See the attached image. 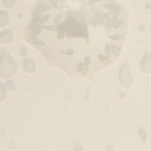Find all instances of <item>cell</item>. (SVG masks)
I'll use <instances>...</instances> for the list:
<instances>
[{
  "instance_id": "cell-3",
  "label": "cell",
  "mask_w": 151,
  "mask_h": 151,
  "mask_svg": "<svg viewBox=\"0 0 151 151\" xmlns=\"http://www.w3.org/2000/svg\"><path fill=\"white\" fill-rule=\"evenodd\" d=\"M141 69L144 74H151V53L145 51L141 62Z\"/></svg>"
},
{
  "instance_id": "cell-1",
  "label": "cell",
  "mask_w": 151,
  "mask_h": 151,
  "mask_svg": "<svg viewBox=\"0 0 151 151\" xmlns=\"http://www.w3.org/2000/svg\"><path fill=\"white\" fill-rule=\"evenodd\" d=\"M18 69L17 62L12 57L6 48H2L0 51V77L3 79L14 76Z\"/></svg>"
},
{
  "instance_id": "cell-19",
  "label": "cell",
  "mask_w": 151,
  "mask_h": 151,
  "mask_svg": "<svg viewBox=\"0 0 151 151\" xmlns=\"http://www.w3.org/2000/svg\"><path fill=\"white\" fill-rule=\"evenodd\" d=\"M98 58L99 61H101L104 64L107 65L109 63V60L106 59L105 56H104L102 54H99L98 56Z\"/></svg>"
},
{
  "instance_id": "cell-7",
  "label": "cell",
  "mask_w": 151,
  "mask_h": 151,
  "mask_svg": "<svg viewBox=\"0 0 151 151\" xmlns=\"http://www.w3.org/2000/svg\"><path fill=\"white\" fill-rule=\"evenodd\" d=\"M7 88L5 85L0 82V102L4 100L7 97Z\"/></svg>"
},
{
  "instance_id": "cell-26",
  "label": "cell",
  "mask_w": 151,
  "mask_h": 151,
  "mask_svg": "<svg viewBox=\"0 0 151 151\" xmlns=\"http://www.w3.org/2000/svg\"><path fill=\"white\" fill-rule=\"evenodd\" d=\"M125 97H126V95H125V94L123 93H122L121 95V98H125Z\"/></svg>"
},
{
  "instance_id": "cell-11",
  "label": "cell",
  "mask_w": 151,
  "mask_h": 151,
  "mask_svg": "<svg viewBox=\"0 0 151 151\" xmlns=\"http://www.w3.org/2000/svg\"><path fill=\"white\" fill-rule=\"evenodd\" d=\"M16 3V0H3V5L5 8H11Z\"/></svg>"
},
{
  "instance_id": "cell-14",
  "label": "cell",
  "mask_w": 151,
  "mask_h": 151,
  "mask_svg": "<svg viewBox=\"0 0 151 151\" xmlns=\"http://www.w3.org/2000/svg\"><path fill=\"white\" fill-rule=\"evenodd\" d=\"M52 9V7L51 6H47V5H41L39 6L37 8L36 10L42 12L50 10Z\"/></svg>"
},
{
  "instance_id": "cell-17",
  "label": "cell",
  "mask_w": 151,
  "mask_h": 151,
  "mask_svg": "<svg viewBox=\"0 0 151 151\" xmlns=\"http://www.w3.org/2000/svg\"><path fill=\"white\" fill-rule=\"evenodd\" d=\"M77 70L78 72L83 74L85 71V66L84 63L82 62H79L77 65Z\"/></svg>"
},
{
  "instance_id": "cell-5",
  "label": "cell",
  "mask_w": 151,
  "mask_h": 151,
  "mask_svg": "<svg viewBox=\"0 0 151 151\" xmlns=\"http://www.w3.org/2000/svg\"><path fill=\"white\" fill-rule=\"evenodd\" d=\"M23 68L24 70L28 73L34 72L35 71V64L32 59L27 58L23 61Z\"/></svg>"
},
{
  "instance_id": "cell-20",
  "label": "cell",
  "mask_w": 151,
  "mask_h": 151,
  "mask_svg": "<svg viewBox=\"0 0 151 151\" xmlns=\"http://www.w3.org/2000/svg\"><path fill=\"white\" fill-rule=\"evenodd\" d=\"M119 5L115 4H108V5H104V7L106 9L109 10H115Z\"/></svg>"
},
{
  "instance_id": "cell-25",
  "label": "cell",
  "mask_w": 151,
  "mask_h": 151,
  "mask_svg": "<svg viewBox=\"0 0 151 151\" xmlns=\"http://www.w3.org/2000/svg\"><path fill=\"white\" fill-rule=\"evenodd\" d=\"M20 54L23 57L26 56L27 55V51L25 47H22L20 49Z\"/></svg>"
},
{
  "instance_id": "cell-13",
  "label": "cell",
  "mask_w": 151,
  "mask_h": 151,
  "mask_svg": "<svg viewBox=\"0 0 151 151\" xmlns=\"http://www.w3.org/2000/svg\"><path fill=\"white\" fill-rule=\"evenodd\" d=\"M139 134H140V137L142 140L144 142H146L147 139V134H146V131L145 129L142 127H140L139 129Z\"/></svg>"
},
{
  "instance_id": "cell-23",
  "label": "cell",
  "mask_w": 151,
  "mask_h": 151,
  "mask_svg": "<svg viewBox=\"0 0 151 151\" xmlns=\"http://www.w3.org/2000/svg\"><path fill=\"white\" fill-rule=\"evenodd\" d=\"M74 50L73 49H69L65 51L60 50V52L65 55H68V56H70L73 55L74 53Z\"/></svg>"
},
{
  "instance_id": "cell-16",
  "label": "cell",
  "mask_w": 151,
  "mask_h": 151,
  "mask_svg": "<svg viewBox=\"0 0 151 151\" xmlns=\"http://www.w3.org/2000/svg\"><path fill=\"white\" fill-rule=\"evenodd\" d=\"M62 24H58V25H56L50 26L47 27L46 29L50 31H59L60 30L61 27H62Z\"/></svg>"
},
{
  "instance_id": "cell-2",
  "label": "cell",
  "mask_w": 151,
  "mask_h": 151,
  "mask_svg": "<svg viewBox=\"0 0 151 151\" xmlns=\"http://www.w3.org/2000/svg\"><path fill=\"white\" fill-rule=\"evenodd\" d=\"M119 77L122 85L126 88L129 87L133 81L131 72L130 65L128 62H126L121 67Z\"/></svg>"
},
{
  "instance_id": "cell-18",
  "label": "cell",
  "mask_w": 151,
  "mask_h": 151,
  "mask_svg": "<svg viewBox=\"0 0 151 151\" xmlns=\"http://www.w3.org/2000/svg\"><path fill=\"white\" fill-rule=\"evenodd\" d=\"M105 57L107 59L109 60L111 57V50H110V46L108 44H106L105 48Z\"/></svg>"
},
{
  "instance_id": "cell-24",
  "label": "cell",
  "mask_w": 151,
  "mask_h": 151,
  "mask_svg": "<svg viewBox=\"0 0 151 151\" xmlns=\"http://www.w3.org/2000/svg\"><path fill=\"white\" fill-rule=\"evenodd\" d=\"M65 32L63 31L59 30L58 32V38L59 40H62V39H64L65 37Z\"/></svg>"
},
{
  "instance_id": "cell-12",
  "label": "cell",
  "mask_w": 151,
  "mask_h": 151,
  "mask_svg": "<svg viewBox=\"0 0 151 151\" xmlns=\"http://www.w3.org/2000/svg\"><path fill=\"white\" fill-rule=\"evenodd\" d=\"M111 50L114 55L116 56H119L120 54V49L118 46L114 44H111Z\"/></svg>"
},
{
  "instance_id": "cell-15",
  "label": "cell",
  "mask_w": 151,
  "mask_h": 151,
  "mask_svg": "<svg viewBox=\"0 0 151 151\" xmlns=\"http://www.w3.org/2000/svg\"><path fill=\"white\" fill-rule=\"evenodd\" d=\"M124 38H125V36L122 35L121 34H117L109 36V38L113 41H118L120 39H124Z\"/></svg>"
},
{
  "instance_id": "cell-9",
  "label": "cell",
  "mask_w": 151,
  "mask_h": 151,
  "mask_svg": "<svg viewBox=\"0 0 151 151\" xmlns=\"http://www.w3.org/2000/svg\"><path fill=\"white\" fill-rule=\"evenodd\" d=\"M5 86L7 89L12 91H15L16 90V86L15 82L12 80H9L6 82Z\"/></svg>"
},
{
  "instance_id": "cell-22",
  "label": "cell",
  "mask_w": 151,
  "mask_h": 151,
  "mask_svg": "<svg viewBox=\"0 0 151 151\" xmlns=\"http://www.w3.org/2000/svg\"><path fill=\"white\" fill-rule=\"evenodd\" d=\"M50 18V15H46V16H44V17H42V18L40 20V22H39V23H38V24L36 25H42V24H43V23H45V22H46V21H47V20H49V19Z\"/></svg>"
},
{
  "instance_id": "cell-21",
  "label": "cell",
  "mask_w": 151,
  "mask_h": 151,
  "mask_svg": "<svg viewBox=\"0 0 151 151\" xmlns=\"http://www.w3.org/2000/svg\"><path fill=\"white\" fill-rule=\"evenodd\" d=\"M65 14V12H62V13L58 14L55 18V20H54V24L55 25L58 24L61 20V19L64 17Z\"/></svg>"
},
{
  "instance_id": "cell-6",
  "label": "cell",
  "mask_w": 151,
  "mask_h": 151,
  "mask_svg": "<svg viewBox=\"0 0 151 151\" xmlns=\"http://www.w3.org/2000/svg\"><path fill=\"white\" fill-rule=\"evenodd\" d=\"M9 12L5 10L0 11V27L6 26L9 22Z\"/></svg>"
},
{
  "instance_id": "cell-4",
  "label": "cell",
  "mask_w": 151,
  "mask_h": 151,
  "mask_svg": "<svg viewBox=\"0 0 151 151\" xmlns=\"http://www.w3.org/2000/svg\"><path fill=\"white\" fill-rule=\"evenodd\" d=\"M13 39V35L9 29L4 30L0 33V43L6 44L10 43Z\"/></svg>"
},
{
  "instance_id": "cell-10",
  "label": "cell",
  "mask_w": 151,
  "mask_h": 151,
  "mask_svg": "<svg viewBox=\"0 0 151 151\" xmlns=\"http://www.w3.org/2000/svg\"><path fill=\"white\" fill-rule=\"evenodd\" d=\"M125 17H122L117 19L116 21H114L112 25L113 29H117L119 28L124 23V21H125Z\"/></svg>"
},
{
  "instance_id": "cell-27",
  "label": "cell",
  "mask_w": 151,
  "mask_h": 151,
  "mask_svg": "<svg viewBox=\"0 0 151 151\" xmlns=\"http://www.w3.org/2000/svg\"><path fill=\"white\" fill-rule=\"evenodd\" d=\"M103 1V0H93L94 2H99L100 1Z\"/></svg>"
},
{
  "instance_id": "cell-8",
  "label": "cell",
  "mask_w": 151,
  "mask_h": 151,
  "mask_svg": "<svg viewBox=\"0 0 151 151\" xmlns=\"http://www.w3.org/2000/svg\"><path fill=\"white\" fill-rule=\"evenodd\" d=\"M27 41L32 44H37V45L45 46L46 45V43L42 40L37 38H27Z\"/></svg>"
}]
</instances>
